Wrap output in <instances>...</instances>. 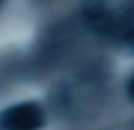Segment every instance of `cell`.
I'll use <instances>...</instances> for the list:
<instances>
[{
    "instance_id": "obj_1",
    "label": "cell",
    "mask_w": 134,
    "mask_h": 130,
    "mask_svg": "<svg viewBox=\"0 0 134 130\" xmlns=\"http://www.w3.org/2000/svg\"><path fill=\"white\" fill-rule=\"evenodd\" d=\"M44 123L45 114L35 101L13 105L0 114V130H38Z\"/></svg>"
},
{
    "instance_id": "obj_2",
    "label": "cell",
    "mask_w": 134,
    "mask_h": 130,
    "mask_svg": "<svg viewBox=\"0 0 134 130\" xmlns=\"http://www.w3.org/2000/svg\"><path fill=\"white\" fill-rule=\"evenodd\" d=\"M127 96H129L131 101H134V74L129 78V81H127Z\"/></svg>"
}]
</instances>
